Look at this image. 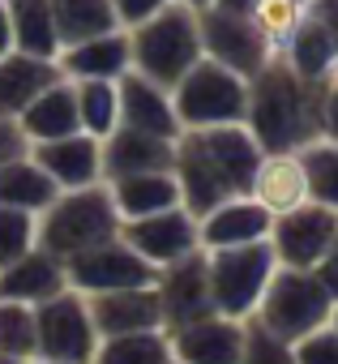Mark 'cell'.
Here are the masks:
<instances>
[{"instance_id": "30bf717a", "label": "cell", "mask_w": 338, "mask_h": 364, "mask_svg": "<svg viewBox=\"0 0 338 364\" xmlns=\"http://www.w3.org/2000/svg\"><path fill=\"white\" fill-rule=\"evenodd\" d=\"M65 274H69V287L82 291L86 300L107 296V291H129V287H154V279H158V270L141 253H133L124 240L99 245V249L65 262Z\"/></svg>"}, {"instance_id": "ac0fdd59", "label": "cell", "mask_w": 338, "mask_h": 364, "mask_svg": "<svg viewBox=\"0 0 338 364\" xmlns=\"http://www.w3.org/2000/svg\"><path fill=\"white\" fill-rule=\"evenodd\" d=\"M270 215L244 193V198H231L223 206H214L210 215L197 219V240L206 253L214 249H240V245H257V240H270Z\"/></svg>"}, {"instance_id": "ab89813d", "label": "cell", "mask_w": 338, "mask_h": 364, "mask_svg": "<svg viewBox=\"0 0 338 364\" xmlns=\"http://www.w3.org/2000/svg\"><path fill=\"white\" fill-rule=\"evenodd\" d=\"M26 150H31V141L22 137L18 120H9V116H0V163H9V159H22Z\"/></svg>"}, {"instance_id": "5bb4252c", "label": "cell", "mask_w": 338, "mask_h": 364, "mask_svg": "<svg viewBox=\"0 0 338 364\" xmlns=\"http://www.w3.org/2000/svg\"><path fill=\"white\" fill-rule=\"evenodd\" d=\"M176 364H240L244 351V321H231L223 313H210L202 321L167 330Z\"/></svg>"}, {"instance_id": "7a4b0ae2", "label": "cell", "mask_w": 338, "mask_h": 364, "mask_svg": "<svg viewBox=\"0 0 338 364\" xmlns=\"http://www.w3.org/2000/svg\"><path fill=\"white\" fill-rule=\"evenodd\" d=\"M321 95H325V82H308L283 56H270V65L249 77L244 129L266 154L304 150L321 141Z\"/></svg>"}, {"instance_id": "277c9868", "label": "cell", "mask_w": 338, "mask_h": 364, "mask_svg": "<svg viewBox=\"0 0 338 364\" xmlns=\"http://www.w3.org/2000/svg\"><path fill=\"white\" fill-rule=\"evenodd\" d=\"M129 52H133V73L158 82L172 90L197 60H202V31L197 14L185 5H163L154 18L137 22L129 31Z\"/></svg>"}, {"instance_id": "d6986e66", "label": "cell", "mask_w": 338, "mask_h": 364, "mask_svg": "<svg viewBox=\"0 0 338 364\" xmlns=\"http://www.w3.org/2000/svg\"><path fill=\"white\" fill-rule=\"evenodd\" d=\"M65 287H69L65 262H56V257L43 253V249H31L26 257L0 266V300H9V304L39 309L43 300L60 296Z\"/></svg>"}, {"instance_id": "ee69618b", "label": "cell", "mask_w": 338, "mask_h": 364, "mask_svg": "<svg viewBox=\"0 0 338 364\" xmlns=\"http://www.w3.org/2000/svg\"><path fill=\"white\" fill-rule=\"evenodd\" d=\"M214 9H223V14H240V18H249V14L257 9V0H214Z\"/></svg>"}, {"instance_id": "f35d334b", "label": "cell", "mask_w": 338, "mask_h": 364, "mask_svg": "<svg viewBox=\"0 0 338 364\" xmlns=\"http://www.w3.org/2000/svg\"><path fill=\"white\" fill-rule=\"evenodd\" d=\"M321 141L338 146V77H329L321 95Z\"/></svg>"}, {"instance_id": "7c38bea8", "label": "cell", "mask_w": 338, "mask_h": 364, "mask_svg": "<svg viewBox=\"0 0 338 364\" xmlns=\"http://www.w3.org/2000/svg\"><path fill=\"white\" fill-rule=\"evenodd\" d=\"M120 240L141 253L154 270L172 266V262H185L193 253H202V240H197V219L185 210V206H172L163 215H150V219H133L120 228Z\"/></svg>"}, {"instance_id": "f907efd6", "label": "cell", "mask_w": 338, "mask_h": 364, "mask_svg": "<svg viewBox=\"0 0 338 364\" xmlns=\"http://www.w3.org/2000/svg\"><path fill=\"white\" fill-rule=\"evenodd\" d=\"M304 5H308V0H304Z\"/></svg>"}, {"instance_id": "816d5d0a", "label": "cell", "mask_w": 338, "mask_h": 364, "mask_svg": "<svg viewBox=\"0 0 338 364\" xmlns=\"http://www.w3.org/2000/svg\"><path fill=\"white\" fill-rule=\"evenodd\" d=\"M172 364H176V360H172Z\"/></svg>"}, {"instance_id": "d590c367", "label": "cell", "mask_w": 338, "mask_h": 364, "mask_svg": "<svg viewBox=\"0 0 338 364\" xmlns=\"http://www.w3.org/2000/svg\"><path fill=\"white\" fill-rule=\"evenodd\" d=\"M240 364H295V355H291V343L266 334L257 321H244V351H240Z\"/></svg>"}, {"instance_id": "cb8c5ba5", "label": "cell", "mask_w": 338, "mask_h": 364, "mask_svg": "<svg viewBox=\"0 0 338 364\" xmlns=\"http://www.w3.org/2000/svg\"><path fill=\"white\" fill-rule=\"evenodd\" d=\"M18 129L31 146L39 141H56V137H73L82 133V116H77V90L69 77L52 82L22 116H18Z\"/></svg>"}, {"instance_id": "603a6c76", "label": "cell", "mask_w": 338, "mask_h": 364, "mask_svg": "<svg viewBox=\"0 0 338 364\" xmlns=\"http://www.w3.org/2000/svg\"><path fill=\"white\" fill-rule=\"evenodd\" d=\"M60 65L43 60V56H26V52H5L0 56V116L18 120L52 82H60Z\"/></svg>"}, {"instance_id": "2e32d148", "label": "cell", "mask_w": 338, "mask_h": 364, "mask_svg": "<svg viewBox=\"0 0 338 364\" xmlns=\"http://www.w3.org/2000/svg\"><path fill=\"white\" fill-rule=\"evenodd\" d=\"M249 198L270 219H278V215L312 202L308 198V171L300 163V150H270V154H261V163L253 171V185H249Z\"/></svg>"}, {"instance_id": "7bdbcfd3", "label": "cell", "mask_w": 338, "mask_h": 364, "mask_svg": "<svg viewBox=\"0 0 338 364\" xmlns=\"http://www.w3.org/2000/svg\"><path fill=\"white\" fill-rule=\"evenodd\" d=\"M13 52V22H9V0H0V56Z\"/></svg>"}, {"instance_id": "74e56055", "label": "cell", "mask_w": 338, "mask_h": 364, "mask_svg": "<svg viewBox=\"0 0 338 364\" xmlns=\"http://www.w3.org/2000/svg\"><path fill=\"white\" fill-rule=\"evenodd\" d=\"M163 5H172V0H111V9H116V18H120V26H124V31H133L137 22L154 18Z\"/></svg>"}, {"instance_id": "d6a6232c", "label": "cell", "mask_w": 338, "mask_h": 364, "mask_svg": "<svg viewBox=\"0 0 338 364\" xmlns=\"http://www.w3.org/2000/svg\"><path fill=\"white\" fill-rule=\"evenodd\" d=\"M300 163L308 171V198L338 210V146L334 141H312L300 150Z\"/></svg>"}, {"instance_id": "83f0119b", "label": "cell", "mask_w": 338, "mask_h": 364, "mask_svg": "<svg viewBox=\"0 0 338 364\" xmlns=\"http://www.w3.org/2000/svg\"><path fill=\"white\" fill-rule=\"evenodd\" d=\"M52 18H56V35H60V52L73 43H86L94 35L124 31L111 0H52Z\"/></svg>"}, {"instance_id": "e575fe53", "label": "cell", "mask_w": 338, "mask_h": 364, "mask_svg": "<svg viewBox=\"0 0 338 364\" xmlns=\"http://www.w3.org/2000/svg\"><path fill=\"white\" fill-rule=\"evenodd\" d=\"M31 249H39V215L0 206V266L26 257Z\"/></svg>"}, {"instance_id": "bcb514c9", "label": "cell", "mask_w": 338, "mask_h": 364, "mask_svg": "<svg viewBox=\"0 0 338 364\" xmlns=\"http://www.w3.org/2000/svg\"><path fill=\"white\" fill-rule=\"evenodd\" d=\"M0 364H31V360H18V355H0Z\"/></svg>"}, {"instance_id": "4fadbf2b", "label": "cell", "mask_w": 338, "mask_h": 364, "mask_svg": "<svg viewBox=\"0 0 338 364\" xmlns=\"http://www.w3.org/2000/svg\"><path fill=\"white\" fill-rule=\"evenodd\" d=\"M158 304H163V330H176L189 321H202L214 313V291H210V270H206V249L163 266L154 279Z\"/></svg>"}, {"instance_id": "8992f818", "label": "cell", "mask_w": 338, "mask_h": 364, "mask_svg": "<svg viewBox=\"0 0 338 364\" xmlns=\"http://www.w3.org/2000/svg\"><path fill=\"white\" fill-rule=\"evenodd\" d=\"M206 270H210V291H214V313L231 317V321H249L278 270V257L270 249V240L257 245H240V249H214L206 253Z\"/></svg>"}, {"instance_id": "8fae6325", "label": "cell", "mask_w": 338, "mask_h": 364, "mask_svg": "<svg viewBox=\"0 0 338 364\" xmlns=\"http://www.w3.org/2000/svg\"><path fill=\"white\" fill-rule=\"evenodd\" d=\"M334 236H338V210H329L321 202H304L270 223V249H274L278 266H287V270H317V262L325 257Z\"/></svg>"}, {"instance_id": "e0dca14e", "label": "cell", "mask_w": 338, "mask_h": 364, "mask_svg": "<svg viewBox=\"0 0 338 364\" xmlns=\"http://www.w3.org/2000/svg\"><path fill=\"white\" fill-rule=\"evenodd\" d=\"M120 124L137 129V133L167 137V141H176L185 133L180 116H176V103H172V90L133 73V69L120 77Z\"/></svg>"}, {"instance_id": "d4e9b609", "label": "cell", "mask_w": 338, "mask_h": 364, "mask_svg": "<svg viewBox=\"0 0 338 364\" xmlns=\"http://www.w3.org/2000/svg\"><path fill=\"white\" fill-rule=\"evenodd\" d=\"M111 202H116V215L124 223L133 219H150V215H163L180 206V185L172 171H141V176H120V180H103Z\"/></svg>"}, {"instance_id": "3957f363", "label": "cell", "mask_w": 338, "mask_h": 364, "mask_svg": "<svg viewBox=\"0 0 338 364\" xmlns=\"http://www.w3.org/2000/svg\"><path fill=\"white\" fill-rule=\"evenodd\" d=\"M124 219L116 215V202L107 185L90 189H65L43 215H39V249L52 253L56 262H73L99 245L120 240Z\"/></svg>"}, {"instance_id": "ffe728a7", "label": "cell", "mask_w": 338, "mask_h": 364, "mask_svg": "<svg viewBox=\"0 0 338 364\" xmlns=\"http://www.w3.org/2000/svg\"><path fill=\"white\" fill-rule=\"evenodd\" d=\"M56 65L69 82H120L133 69L129 31H111V35H94L86 43H73L56 56Z\"/></svg>"}, {"instance_id": "f1b7e54d", "label": "cell", "mask_w": 338, "mask_h": 364, "mask_svg": "<svg viewBox=\"0 0 338 364\" xmlns=\"http://www.w3.org/2000/svg\"><path fill=\"white\" fill-rule=\"evenodd\" d=\"M283 60H287L300 77H308V82H329L334 69H338V43L304 14L300 31H295L291 43L283 48Z\"/></svg>"}, {"instance_id": "b9f144b4", "label": "cell", "mask_w": 338, "mask_h": 364, "mask_svg": "<svg viewBox=\"0 0 338 364\" xmlns=\"http://www.w3.org/2000/svg\"><path fill=\"white\" fill-rule=\"evenodd\" d=\"M312 274H317V279H321V287L338 300V236H334V245L325 249V257L317 262V270H312Z\"/></svg>"}, {"instance_id": "8d00e7d4", "label": "cell", "mask_w": 338, "mask_h": 364, "mask_svg": "<svg viewBox=\"0 0 338 364\" xmlns=\"http://www.w3.org/2000/svg\"><path fill=\"white\" fill-rule=\"evenodd\" d=\"M291 355H295V364H338V330L325 321L321 330L291 343Z\"/></svg>"}, {"instance_id": "44dd1931", "label": "cell", "mask_w": 338, "mask_h": 364, "mask_svg": "<svg viewBox=\"0 0 338 364\" xmlns=\"http://www.w3.org/2000/svg\"><path fill=\"white\" fill-rule=\"evenodd\" d=\"M90 317H94L99 338L137 334V330H163V304H158L154 287H129V291L90 296Z\"/></svg>"}, {"instance_id": "7dc6e473", "label": "cell", "mask_w": 338, "mask_h": 364, "mask_svg": "<svg viewBox=\"0 0 338 364\" xmlns=\"http://www.w3.org/2000/svg\"><path fill=\"white\" fill-rule=\"evenodd\" d=\"M329 326L338 330V300H334V313H329Z\"/></svg>"}, {"instance_id": "9a60e30c", "label": "cell", "mask_w": 338, "mask_h": 364, "mask_svg": "<svg viewBox=\"0 0 338 364\" xmlns=\"http://www.w3.org/2000/svg\"><path fill=\"white\" fill-rule=\"evenodd\" d=\"M31 159L56 180V189H90L103 185V141H94L90 133H73V137H56V141H39L31 146Z\"/></svg>"}, {"instance_id": "1f68e13d", "label": "cell", "mask_w": 338, "mask_h": 364, "mask_svg": "<svg viewBox=\"0 0 338 364\" xmlns=\"http://www.w3.org/2000/svg\"><path fill=\"white\" fill-rule=\"evenodd\" d=\"M257 35L266 39L270 56H283V48L291 43V35L304 22V0H257V9L249 14Z\"/></svg>"}, {"instance_id": "f6af8a7d", "label": "cell", "mask_w": 338, "mask_h": 364, "mask_svg": "<svg viewBox=\"0 0 338 364\" xmlns=\"http://www.w3.org/2000/svg\"><path fill=\"white\" fill-rule=\"evenodd\" d=\"M176 5H185V9H193V14H202V9H210L214 0H176Z\"/></svg>"}, {"instance_id": "52a82bcc", "label": "cell", "mask_w": 338, "mask_h": 364, "mask_svg": "<svg viewBox=\"0 0 338 364\" xmlns=\"http://www.w3.org/2000/svg\"><path fill=\"white\" fill-rule=\"evenodd\" d=\"M172 103L180 116V129H214V124H244V107H249V82L236 77L231 69L214 65V60H197L176 86H172Z\"/></svg>"}, {"instance_id": "4316f807", "label": "cell", "mask_w": 338, "mask_h": 364, "mask_svg": "<svg viewBox=\"0 0 338 364\" xmlns=\"http://www.w3.org/2000/svg\"><path fill=\"white\" fill-rule=\"evenodd\" d=\"M9 22H13V52L43 56V60L60 56L52 0H9Z\"/></svg>"}, {"instance_id": "f546056e", "label": "cell", "mask_w": 338, "mask_h": 364, "mask_svg": "<svg viewBox=\"0 0 338 364\" xmlns=\"http://www.w3.org/2000/svg\"><path fill=\"white\" fill-rule=\"evenodd\" d=\"M90 364H172V338H167V330H137V334L99 338Z\"/></svg>"}, {"instance_id": "4dcf8cb0", "label": "cell", "mask_w": 338, "mask_h": 364, "mask_svg": "<svg viewBox=\"0 0 338 364\" xmlns=\"http://www.w3.org/2000/svg\"><path fill=\"white\" fill-rule=\"evenodd\" d=\"M73 90H77L82 133L107 141L120 129V82H73Z\"/></svg>"}, {"instance_id": "7402d4cb", "label": "cell", "mask_w": 338, "mask_h": 364, "mask_svg": "<svg viewBox=\"0 0 338 364\" xmlns=\"http://www.w3.org/2000/svg\"><path fill=\"white\" fill-rule=\"evenodd\" d=\"M176 163V141L154 137V133H137V129H116L103 141V180H120V176H141V171H172Z\"/></svg>"}, {"instance_id": "836d02e7", "label": "cell", "mask_w": 338, "mask_h": 364, "mask_svg": "<svg viewBox=\"0 0 338 364\" xmlns=\"http://www.w3.org/2000/svg\"><path fill=\"white\" fill-rule=\"evenodd\" d=\"M0 355L35 360V309L0 300Z\"/></svg>"}, {"instance_id": "c3c4849f", "label": "cell", "mask_w": 338, "mask_h": 364, "mask_svg": "<svg viewBox=\"0 0 338 364\" xmlns=\"http://www.w3.org/2000/svg\"><path fill=\"white\" fill-rule=\"evenodd\" d=\"M31 364H69V360H31Z\"/></svg>"}, {"instance_id": "ba28073f", "label": "cell", "mask_w": 338, "mask_h": 364, "mask_svg": "<svg viewBox=\"0 0 338 364\" xmlns=\"http://www.w3.org/2000/svg\"><path fill=\"white\" fill-rule=\"evenodd\" d=\"M99 347V330L90 317V300L73 287L43 300L35 309V360H69L90 364Z\"/></svg>"}, {"instance_id": "60d3db41", "label": "cell", "mask_w": 338, "mask_h": 364, "mask_svg": "<svg viewBox=\"0 0 338 364\" xmlns=\"http://www.w3.org/2000/svg\"><path fill=\"white\" fill-rule=\"evenodd\" d=\"M304 14L338 43V0H308V5H304Z\"/></svg>"}, {"instance_id": "5b68a950", "label": "cell", "mask_w": 338, "mask_h": 364, "mask_svg": "<svg viewBox=\"0 0 338 364\" xmlns=\"http://www.w3.org/2000/svg\"><path fill=\"white\" fill-rule=\"evenodd\" d=\"M334 313V296L321 287V279L312 270H287L278 266L257 313L249 321H257L266 334L283 338V343H300L304 334L321 330Z\"/></svg>"}, {"instance_id": "9c48e42d", "label": "cell", "mask_w": 338, "mask_h": 364, "mask_svg": "<svg viewBox=\"0 0 338 364\" xmlns=\"http://www.w3.org/2000/svg\"><path fill=\"white\" fill-rule=\"evenodd\" d=\"M197 31H202V56L231 69L236 77H253L270 65V48L266 39L257 35L253 18H240V14H223V9H202L197 14Z\"/></svg>"}, {"instance_id": "681fc988", "label": "cell", "mask_w": 338, "mask_h": 364, "mask_svg": "<svg viewBox=\"0 0 338 364\" xmlns=\"http://www.w3.org/2000/svg\"><path fill=\"white\" fill-rule=\"evenodd\" d=\"M334 77H338V69H334Z\"/></svg>"}, {"instance_id": "484cf974", "label": "cell", "mask_w": 338, "mask_h": 364, "mask_svg": "<svg viewBox=\"0 0 338 364\" xmlns=\"http://www.w3.org/2000/svg\"><path fill=\"white\" fill-rule=\"evenodd\" d=\"M60 198L56 180L31 159V150L22 159L0 163V206L9 210H26V215H43L52 202Z\"/></svg>"}, {"instance_id": "6da1fadb", "label": "cell", "mask_w": 338, "mask_h": 364, "mask_svg": "<svg viewBox=\"0 0 338 364\" xmlns=\"http://www.w3.org/2000/svg\"><path fill=\"white\" fill-rule=\"evenodd\" d=\"M261 154L266 150L253 141L244 124L185 129L176 137V163H172V176L180 185V206L193 219H202L214 206L244 198Z\"/></svg>"}]
</instances>
